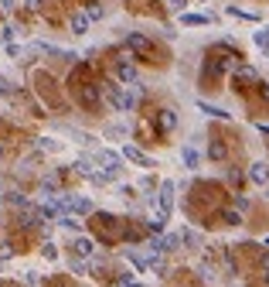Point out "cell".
Returning a JSON list of instances; mask_svg holds the SVG:
<instances>
[{"label": "cell", "instance_id": "6da1fadb", "mask_svg": "<svg viewBox=\"0 0 269 287\" xmlns=\"http://www.w3.org/2000/svg\"><path fill=\"white\" fill-rule=\"evenodd\" d=\"M106 96H109V103L116 106L119 113H133V106H136V89H133V86H126V89L106 86Z\"/></svg>", "mask_w": 269, "mask_h": 287}, {"label": "cell", "instance_id": "7a4b0ae2", "mask_svg": "<svg viewBox=\"0 0 269 287\" xmlns=\"http://www.w3.org/2000/svg\"><path fill=\"white\" fill-rule=\"evenodd\" d=\"M75 92H79V103L85 106V110H96V106H99V86H96V82H82Z\"/></svg>", "mask_w": 269, "mask_h": 287}, {"label": "cell", "instance_id": "3957f363", "mask_svg": "<svg viewBox=\"0 0 269 287\" xmlns=\"http://www.w3.org/2000/svg\"><path fill=\"white\" fill-rule=\"evenodd\" d=\"M238 55H215L212 62H208V75H218V72H228V69H238L235 65Z\"/></svg>", "mask_w": 269, "mask_h": 287}, {"label": "cell", "instance_id": "277c9868", "mask_svg": "<svg viewBox=\"0 0 269 287\" xmlns=\"http://www.w3.org/2000/svg\"><path fill=\"white\" fill-rule=\"evenodd\" d=\"M72 253H75V260H89L92 253H96V243L89 236H75L72 240Z\"/></svg>", "mask_w": 269, "mask_h": 287}, {"label": "cell", "instance_id": "5b68a950", "mask_svg": "<svg viewBox=\"0 0 269 287\" xmlns=\"http://www.w3.org/2000/svg\"><path fill=\"white\" fill-rule=\"evenodd\" d=\"M96 161L102 164V174H116L119 171V154H112V150H99V154H96Z\"/></svg>", "mask_w": 269, "mask_h": 287}, {"label": "cell", "instance_id": "8992f818", "mask_svg": "<svg viewBox=\"0 0 269 287\" xmlns=\"http://www.w3.org/2000/svg\"><path fill=\"white\" fill-rule=\"evenodd\" d=\"M160 216H164V219H167L170 216V208H174V181H164V185H160Z\"/></svg>", "mask_w": 269, "mask_h": 287}, {"label": "cell", "instance_id": "52a82bcc", "mask_svg": "<svg viewBox=\"0 0 269 287\" xmlns=\"http://www.w3.org/2000/svg\"><path fill=\"white\" fill-rule=\"evenodd\" d=\"M126 48H133L136 55H150V51H154V45H150L143 35H136V31H130V35H126Z\"/></svg>", "mask_w": 269, "mask_h": 287}, {"label": "cell", "instance_id": "ba28073f", "mask_svg": "<svg viewBox=\"0 0 269 287\" xmlns=\"http://www.w3.org/2000/svg\"><path fill=\"white\" fill-rule=\"evenodd\" d=\"M249 181L252 185H269V161H256L249 168Z\"/></svg>", "mask_w": 269, "mask_h": 287}, {"label": "cell", "instance_id": "9c48e42d", "mask_svg": "<svg viewBox=\"0 0 269 287\" xmlns=\"http://www.w3.org/2000/svg\"><path fill=\"white\" fill-rule=\"evenodd\" d=\"M123 158H126V161H133V164H140V168H154V161H150L140 147H133V144H126V147H123Z\"/></svg>", "mask_w": 269, "mask_h": 287}, {"label": "cell", "instance_id": "30bf717a", "mask_svg": "<svg viewBox=\"0 0 269 287\" xmlns=\"http://www.w3.org/2000/svg\"><path fill=\"white\" fill-rule=\"evenodd\" d=\"M116 79L123 82V86H136V69L130 62H119V65H116Z\"/></svg>", "mask_w": 269, "mask_h": 287}, {"label": "cell", "instance_id": "8fae6325", "mask_svg": "<svg viewBox=\"0 0 269 287\" xmlns=\"http://www.w3.org/2000/svg\"><path fill=\"white\" fill-rule=\"evenodd\" d=\"M157 126L164 130V134H170V130L177 126V116H174V110H160V113H157Z\"/></svg>", "mask_w": 269, "mask_h": 287}, {"label": "cell", "instance_id": "7c38bea8", "mask_svg": "<svg viewBox=\"0 0 269 287\" xmlns=\"http://www.w3.org/2000/svg\"><path fill=\"white\" fill-rule=\"evenodd\" d=\"M198 110L201 113H208V116H218V120H228V110H222V106H215V103H204V99H198Z\"/></svg>", "mask_w": 269, "mask_h": 287}, {"label": "cell", "instance_id": "4fadbf2b", "mask_svg": "<svg viewBox=\"0 0 269 287\" xmlns=\"http://www.w3.org/2000/svg\"><path fill=\"white\" fill-rule=\"evenodd\" d=\"M181 161H184V168H191V171H194V168L201 164V154H198L194 147H184V150H181Z\"/></svg>", "mask_w": 269, "mask_h": 287}, {"label": "cell", "instance_id": "5bb4252c", "mask_svg": "<svg viewBox=\"0 0 269 287\" xmlns=\"http://www.w3.org/2000/svg\"><path fill=\"white\" fill-rule=\"evenodd\" d=\"M72 168H75V171H79L82 178H89V181H92V178H96V174H99V171H96V168H92V161H89V158H79V161L72 164Z\"/></svg>", "mask_w": 269, "mask_h": 287}, {"label": "cell", "instance_id": "9a60e30c", "mask_svg": "<svg viewBox=\"0 0 269 287\" xmlns=\"http://www.w3.org/2000/svg\"><path fill=\"white\" fill-rule=\"evenodd\" d=\"M259 75H256V69L252 65H238L235 69V82H242V86H249V82H256Z\"/></svg>", "mask_w": 269, "mask_h": 287}, {"label": "cell", "instance_id": "2e32d148", "mask_svg": "<svg viewBox=\"0 0 269 287\" xmlns=\"http://www.w3.org/2000/svg\"><path fill=\"white\" fill-rule=\"evenodd\" d=\"M72 31H75V35H85V31H89V14H72Z\"/></svg>", "mask_w": 269, "mask_h": 287}, {"label": "cell", "instance_id": "e0dca14e", "mask_svg": "<svg viewBox=\"0 0 269 287\" xmlns=\"http://www.w3.org/2000/svg\"><path fill=\"white\" fill-rule=\"evenodd\" d=\"M212 21V14H181V24H188V28H194V24H208Z\"/></svg>", "mask_w": 269, "mask_h": 287}, {"label": "cell", "instance_id": "ac0fdd59", "mask_svg": "<svg viewBox=\"0 0 269 287\" xmlns=\"http://www.w3.org/2000/svg\"><path fill=\"white\" fill-rule=\"evenodd\" d=\"M150 253H154V256L167 253V236H150Z\"/></svg>", "mask_w": 269, "mask_h": 287}, {"label": "cell", "instance_id": "d6986e66", "mask_svg": "<svg viewBox=\"0 0 269 287\" xmlns=\"http://www.w3.org/2000/svg\"><path fill=\"white\" fill-rule=\"evenodd\" d=\"M164 222H167V219H164V216H160V212H157V216H154V219H146V229L154 232V236H160V232H164Z\"/></svg>", "mask_w": 269, "mask_h": 287}, {"label": "cell", "instance_id": "ffe728a7", "mask_svg": "<svg viewBox=\"0 0 269 287\" xmlns=\"http://www.w3.org/2000/svg\"><path fill=\"white\" fill-rule=\"evenodd\" d=\"M252 41H256V45L262 48V51H269V28H262V31H256V35H252Z\"/></svg>", "mask_w": 269, "mask_h": 287}, {"label": "cell", "instance_id": "44dd1931", "mask_svg": "<svg viewBox=\"0 0 269 287\" xmlns=\"http://www.w3.org/2000/svg\"><path fill=\"white\" fill-rule=\"evenodd\" d=\"M208 158H212V161H222V158H225V144H222V140H215L212 147H208Z\"/></svg>", "mask_w": 269, "mask_h": 287}, {"label": "cell", "instance_id": "7402d4cb", "mask_svg": "<svg viewBox=\"0 0 269 287\" xmlns=\"http://www.w3.org/2000/svg\"><path fill=\"white\" fill-rule=\"evenodd\" d=\"M58 226H65L68 232H79V226H82V222H75L72 216H58Z\"/></svg>", "mask_w": 269, "mask_h": 287}, {"label": "cell", "instance_id": "603a6c76", "mask_svg": "<svg viewBox=\"0 0 269 287\" xmlns=\"http://www.w3.org/2000/svg\"><path fill=\"white\" fill-rule=\"evenodd\" d=\"M181 240H184V243H188V246H194V250H198V246H201V236H198V232H181Z\"/></svg>", "mask_w": 269, "mask_h": 287}, {"label": "cell", "instance_id": "cb8c5ba5", "mask_svg": "<svg viewBox=\"0 0 269 287\" xmlns=\"http://www.w3.org/2000/svg\"><path fill=\"white\" fill-rule=\"evenodd\" d=\"M0 96H14V82L7 75H0Z\"/></svg>", "mask_w": 269, "mask_h": 287}, {"label": "cell", "instance_id": "d4e9b609", "mask_svg": "<svg viewBox=\"0 0 269 287\" xmlns=\"http://www.w3.org/2000/svg\"><path fill=\"white\" fill-rule=\"evenodd\" d=\"M85 14H89V21H99V17H106V7H99V4H92V7H89Z\"/></svg>", "mask_w": 269, "mask_h": 287}, {"label": "cell", "instance_id": "484cf974", "mask_svg": "<svg viewBox=\"0 0 269 287\" xmlns=\"http://www.w3.org/2000/svg\"><path fill=\"white\" fill-rule=\"evenodd\" d=\"M181 243H184V240H181L177 232H170V236H167V253H174V250L181 246Z\"/></svg>", "mask_w": 269, "mask_h": 287}, {"label": "cell", "instance_id": "4316f807", "mask_svg": "<svg viewBox=\"0 0 269 287\" xmlns=\"http://www.w3.org/2000/svg\"><path fill=\"white\" fill-rule=\"evenodd\" d=\"M7 202H11V205H21V208H24V195H21V192H7Z\"/></svg>", "mask_w": 269, "mask_h": 287}, {"label": "cell", "instance_id": "83f0119b", "mask_svg": "<svg viewBox=\"0 0 269 287\" xmlns=\"http://www.w3.org/2000/svg\"><path fill=\"white\" fill-rule=\"evenodd\" d=\"M225 222H228V226H238V222H242V216H238V212H225Z\"/></svg>", "mask_w": 269, "mask_h": 287}, {"label": "cell", "instance_id": "f1b7e54d", "mask_svg": "<svg viewBox=\"0 0 269 287\" xmlns=\"http://www.w3.org/2000/svg\"><path fill=\"white\" fill-rule=\"evenodd\" d=\"M38 144H41V150H62L58 140H38Z\"/></svg>", "mask_w": 269, "mask_h": 287}, {"label": "cell", "instance_id": "f546056e", "mask_svg": "<svg viewBox=\"0 0 269 287\" xmlns=\"http://www.w3.org/2000/svg\"><path fill=\"white\" fill-rule=\"evenodd\" d=\"M198 274H201L204 280H212V277H215V270H212V264H201V267H198Z\"/></svg>", "mask_w": 269, "mask_h": 287}, {"label": "cell", "instance_id": "4dcf8cb0", "mask_svg": "<svg viewBox=\"0 0 269 287\" xmlns=\"http://www.w3.org/2000/svg\"><path fill=\"white\" fill-rule=\"evenodd\" d=\"M249 208V198L246 195H235V212H246Z\"/></svg>", "mask_w": 269, "mask_h": 287}, {"label": "cell", "instance_id": "1f68e13d", "mask_svg": "<svg viewBox=\"0 0 269 287\" xmlns=\"http://www.w3.org/2000/svg\"><path fill=\"white\" fill-rule=\"evenodd\" d=\"M45 256H48V260H55V256H58V246H55V243H45Z\"/></svg>", "mask_w": 269, "mask_h": 287}, {"label": "cell", "instance_id": "d6a6232c", "mask_svg": "<svg viewBox=\"0 0 269 287\" xmlns=\"http://www.w3.org/2000/svg\"><path fill=\"white\" fill-rule=\"evenodd\" d=\"M262 277H266V284H269V253H262Z\"/></svg>", "mask_w": 269, "mask_h": 287}, {"label": "cell", "instance_id": "836d02e7", "mask_svg": "<svg viewBox=\"0 0 269 287\" xmlns=\"http://www.w3.org/2000/svg\"><path fill=\"white\" fill-rule=\"evenodd\" d=\"M11 253H14V250H11V246H7V243H0V260H7Z\"/></svg>", "mask_w": 269, "mask_h": 287}, {"label": "cell", "instance_id": "e575fe53", "mask_svg": "<svg viewBox=\"0 0 269 287\" xmlns=\"http://www.w3.org/2000/svg\"><path fill=\"white\" fill-rule=\"evenodd\" d=\"M0 7H4V11H14V0H0Z\"/></svg>", "mask_w": 269, "mask_h": 287}, {"label": "cell", "instance_id": "d590c367", "mask_svg": "<svg viewBox=\"0 0 269 287\" xmlns=\"http://www.w3.org/2000/svg\"><path fill=\"white\" fill-rule=\"evenodd\" d=\"M27 7H41V0H27Z\"/></svg>", "mask_w": 269, "mask_h": 287}, {"label": "cell", "instance_id": "8d00e7d4", "mask_svg": "<svg viewBox=\"0 0 269 287\" xmlns=\"http://www.w3.org/2000/svg\"><path fill=\"white\" fill-rule=\"evenodd\" d=\"M259 130H262V134H269V123H259Z\"/></svg>", "mask_w": 269, "mask_h": 287}, {"label": "cell", "instance_id": "74e56055", "mask_svg": "<svg viewBox=\"0 0 269 287\" xmlns=\"http://www.w3.org/2000/svg\"><path fill=\"white\" fill-rule=\"evenodd\" d=\"M262 96H266V99H269V82H266V86H262Z\"/></svg>", "mask_w": 269, "mask_h": 287}, {"label": "cell", "instance_id": "f35d334b", "mask_svg": "<svg viewBox=\"0 0 269 287\" xmlns=\"http://www.w3.org/2000/svg\"><path fill=\"white\" fill-rule=\"evenodd\" d=\"M0 158H4V147H0Z\"/></svg>", "mask_w": 269, "mask_h": 287}, {"label": "cell", "instance_id": "ab89813d", "mask_svg": "<svg viewBox=\"0 0 269 287\" xmlns=\"http://www.w3.org/2000/svg\"><path fill=\"white\" fill-rule=\"evenodd\" d=\"M133 287H140V284H133Z\"/></svg>", "mask_w": 269, "mask_h": 287}, {"label": "cell", "instance_id": "60d3db41", "mask_svg": "<svg viewBox=\"0 0 269 287\" xmlns=\"http://www.w3.org/2000/svg\"><path fill=\"white\" fill-rule=\"evenodd\" d=\"M266 246H269V240H266Z\"/></svg>", "mask_w": 269, "mask_h": 287}, {"label": "cell", "instance_id": "b9f144b4", "mask_svg": "<svg viewBox=\"0 0 269 287\" xmlns=\"http://www.w3.org/2000/svg\"><path fill=\"white\" fill-rule=\"evenodd\" d=\"M266 58H269V51H266Z\"/></svg>", "mask_w": 269, "mask_h": 287}]
</instances>
